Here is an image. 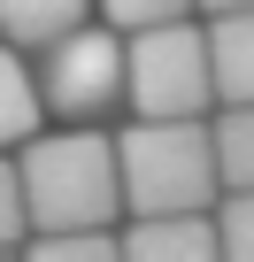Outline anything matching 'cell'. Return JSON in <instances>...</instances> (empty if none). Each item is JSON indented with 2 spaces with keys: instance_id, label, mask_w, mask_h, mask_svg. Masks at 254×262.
<instances>
[{
  "instance_id": "6da1fadb",
  "label": "cell",
  "mask_w": 254,
  "mask_h": 262,
  "mask_svg": "<svg viewBox=\"0 0 254 262\" xmlns=\"http://www.w3.org/2000/svg\"><path fill=\"white\" fill-rule=\"evenodd\" d=\"M24 201H31V231H85V224H116L123 216V155L100 123H70V131H31L24 139Z\"/></svg>"
},
{
  "instance_id": "7a4b0ae2",
  "label": "cell",
  "mask_w": 254,
  "mask_h": 262,
  "mask_svg": "<svg viewBox=\"0 0 254 262\" xmlns=\"http://www.w3.org/2000/svg\"><path fill=\"white\" fill-rule=\"evenodd\" d=\"M116 155H123V216L208 208V201L223 193L208 116H139V123L116 139Z\"/></svg>"
},
{
  "instance_id": "3957f363",
  "label": "cell",
  "mask_w": 254,
  "mask_h": 262,
  "mask_svg": "<svg viewBox=\"0 0 254 262\" xmlns=\"http://www.w3.org/2000/svg\"><path fill=\"white\" fill-rule=\"evenodd\" d=\"M123 47H131V85H123L131 116H208V100H216L208 31L170 16V24H139Z\"/></svg>"
},
{
  "instance_id": "277c9868",
  "label": "cell",
  "mask_w": 254,
  "mask_h": 262,
  "mask_svg": "<svg viewBox=\"0 0 254 262\" xmlns=\"http://www.w3.org/2000/svg\"><path fill=\"white\" fill-rule=\"evenodd\" d=\"M123 85H131V47L116 31H62L54 47H39V93L62 123H100L108 108H123Z\"/></svg>"
},
{
  "instance_id": "5b68a950",
  "label": "cell",
  "mask_w": 254,
  "mask_h": 262,
  "mask_svg": "<svg viewBox=\"0 0 254 262\" xmlns=\"http://www.w3.org/2000/svg\"><path fill=\"white\" fill-rule=\"evenodd\" d=\"M123 254H131V262H208V254H223L216 208H170V216H131V224H123Z\"/></svg>"
},
{
  "instance_id": "8992f818",
  "label": "cell",
  "mask_w": 254,
  "mask_h": 262,
  "mask_svg": "<svg viewBox=\"0 0 254 262\" xmlns=\"http://www.w3.org/2000/svg\"><path fill=\"white\" fill-rule=\"evenodd\" d=\"M208 70H216V108L254 100V8L208 16Z\"/></svg>"
},
{
  "instance_id": "52a82bcc",
  "label": "cell",
  "mask_w": 254,
  "mask_h": 262,
  "mask_svg": "<svg viewBox=\"0 0 254 262\" xmlns=\"http://www.w3.org/2000/svg\"><path fill=\"white\" fill-rule=\"evenodd\" d=\"M39 116H47V93H39V77L24 70V47H8V39H0V155L31 139V131H39Z\"/></svg>"
},
{
  "instance_id": "ba28073f",
  "label": "cell",
  "mask_w": 254,
  "mask_h": 262,
  "mask_svg": "<svg viewBox=\"0 0 254 262\" xmlns=\"http://www.w3.org/2000/svg\"><path fill=\"white\" fill-rule=\"evenodd\" d=\"M77 24H85V0H0V39L24 47V54L54 47V39L77 31Z\"/></svg>"
},
{
  "instance_id": "9c48e42d",
  "label": "cell",
  "mask_w": 254,
  "mask_h": 262,
  "mask_svg": "<svg viewBox=\"0 0 254 262\" xmlns=\"http://www.w3.org/2000/svg\"><path fill=\"white\" fill-rule=\"evenodd\" d=\"M208 131H216V170H223V193H231V185H254V100H223Z\"/></svg>"
},
{
  "instance_id": "30bf717a",
  "label": "cell",
  "mask_w": 254,
  "mask_h": 262,
  "mask_svg": "<svg viewBox=\"0 0 254 262\" xmlns=\"http://www.w3.org/2000/svg\"><path fill=\"white\" fill-rule=\"evenodd\" d=\"M24 254H39V262H108V254H123V231H108V224H85V231H31Z\"/></svg>"
},
{
  "instance_id": "8fae6325",
  "label": "cell",
  "mask_w": 254,
  "mask_h": 262,
  "mask_svg": "<svg viewBox=\"0 0 254 262\" xmlns=\"http://www.w3.org/2000/svg\"><path fill=\"white\" fill-rule=\"evenodd\" d=\"M216 231H223V254L254 262V185H231L216 201Z\"/></svg>"
},
{
  "instance_id": "7c38bea8",
  "label": "cell",
  "mask_w": 254,
  "mask_h": 262,
  "mask_svg": "<svg viewBox=\"0 0 254 262\" xmlns=\"http://www.w3.org/2000/svg\"><path fill=\"white\" fill-rule=\"evenodd\" d=\"M31 231V201H24V162H0V254H16Z\"/></svg>"
},
{
  "instance_id": "4fadbf2b",
  "label": "cell",
  "mask_w": 254,
  "mask_h": 262,
  "mask_svg": "<svg viewBox=\"0 0 254 262\" xmlns=\"http://www.w3.org/2000/svg\"><path fill=\"white\" fill-rule=\"evenodd\" d=\"M100 8H108L116 31H139V24H170V16H185L193 0H100Z\"/></svg>"
},
{
  "instance_id": "5bb4252c",
  "label": "cell",
  "mask_w": 254,
  "mask_h": 262,
  "mask_svg": "<svg viewBox=\"0 0 254 262\" xmlns=\"http://www.w3.org/2000/svg\"><path fill=\"white\" fill-rule=\"evenodd\" d=\"M193 8H208V16H231V8H254V0H193Z\"/></svg>"
}]
</instances>
